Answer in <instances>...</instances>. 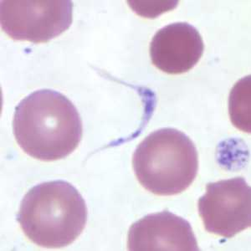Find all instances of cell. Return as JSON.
Instances as JSON below:
<instances>
[{
    "label": "cell",
    "instance_id": "cell-3",
    "mask_svg": "<svg viewBox=\"0 0 251 251\" xmlns=\"http://www.w3.org/2000/svg\"><path fill=\"white\" fill-rule=\"evenodd\" d=\"M135 175L152 194L171 196L186 190L197 176L199 156L191 139L174 128L151 132L137 146Z\"/></svg>",
    "mask_w": 251,
    "mask_h": 251
},
{
    "label": "cell",
    "instance_id": "cell-6",
    "mask_svg": "<svg viewBox=\"0 0 251 251\" xmlns=\"http://www.w3.org/2000/svg\"><path fill=\"white\" fill-rule=\"evenodd\" d=\"M129 251H198L190 224L169 210L147 215L129 229Z\"/></svg>",
    "mask_w": 251,
    "mask_h": 251
},
{
    "label": "cell",
    "instance_id": "cell-1",
    "mask_svg": "<svg viewBox=\"0 0 251 251\" xmlns=\"http://www.w3.org/2000/svg\"><path fill=\"white\" fill-rule=\"evenodd\" d=\"M13 131L25 153L49 162L62 159L76 149L82 137V122L66 96L42 89L16 106Z\"/></svg>",
    "mask_w": 251,
    "mask_h": 251
},
{
    "label": "cell",
    "instance_id": "cell-8",
    "mask_svg": "<svg viewBox=\"0 0 251 251\" xmlns=\"http://www.w3.org/2000/svg\"><path fill=\"white\" fill-rule=\"evenodd\" d=\"M251 75L234 85L229 95L228 111L232 123L245 132H251Z\"/></svg>",
    "mask_w": 251,
    "mask_h": 251
},
{
    "label": "cell",
    "instance_id": "cell-4",
    "mask_svg": "<svg viewBox=\"0 0 251 251\" xmlns=\"http://www.w3.org/2000/svg\"><path fill=\"white\" fill-rule=\"evenodd\" d=\"M70 0L0 2L1 28L15 40L46 43L57 37L72 23Z\"/></svg>",
    "mask_w": 251,
    "mask_h": 251
},
{
    "label": "cell",
    "instance_id": "cell-7",
    "mask_svg": "<svg viewBox=\"0 0 251 251\" xmlns=\"http://www.w3.org/2000/svg\"><path fill=\"white\" fill-rule=\"evenodd\" d=\"M204 44L198 29L186 22L166 25L150 43L151 62L160 71L183 74L196 66L203 55Z\"/></svg>",
    "mask_w": 251,
    "mask_h": 251
},
{
    "label": "cell",
    "instance_id": "cell-2",
    "mask_svg": "<svg viewBox=\"0 0 251 251\" xmlns=\"http://www.w3.org/2000/svg\"><path fill=\"white\" fill-rule=\"evenodd\" d=\"M87 207L81 194L66 181L34 186L20 203L17 221L26 236L45 248H62L86 227Z\"/></svg>",
    "mask_w": 251,
    "mask_h": 251
},
{
    "label": "cell",
    "instance_id": "cell-5",
    "mask_svg": "<svg viewBox=\"0 0 251 251\" xmlns=\"http://www.w3.org/2000/svg\"><path fill=\"white\" fill-rule=\"evenodd\" d=\"M198 208L207 231L230 239L251 227V187L242 177L209 183Z\"/></svg>",
    "mask_w": 251,
    "mask_h": 251
}]
</instances>
